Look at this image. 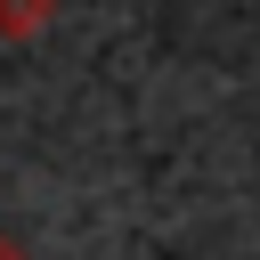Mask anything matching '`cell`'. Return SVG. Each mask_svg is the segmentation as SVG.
Segmentation results:
<instances>
[{
	"instance_id": "6da1fadb",
	"label": "cell",
	"mask_w": 260,
	"mask_h": 260,
	"mask_svg": "<svg viewBox=\"0 0 260 260\" xmlns=\"http://www.w3.org/2000/svg\"><path fill=\"white\" fill-rule=\"evenodd\" d=\"M41 8H49V0H0V16H8V24H41Z\"/></svg>"
},
{
	"instance_id": "7a4b0ae2",
	"label": "cell",
	"mask_w": 260,
	"mask_h": 260,
	"mask_svg": "<svg viewBox=\"0 0 260 260\" xmlns=\"http://www.w3.org/2000/svg\"><path fill=\"white\" fill-rule=\"evenodd\" d=\"M0 260H32V252H24V244H16V236H0Z\"/></svg>"
}]
</instances>
